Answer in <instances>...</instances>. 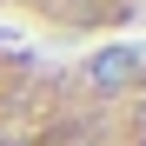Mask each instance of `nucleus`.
Listing matches in <instances>:
<instances>
[{
	"label": "nucleus",
	"instance_id": "obj_1",
	"mask_svg": "<svg viewBox=\"0 0 146 146\" xmlns=\"http://www.w3.org/2000/svg\"><path fill=\"white\" fill-rule=\"evenodd\" d=\"M86 80H93V93H126L139 80V46H100L93 66H86Z\"/></svg>",
	"mask_w": 146,
	"mask_h": 146
}]
</instances>
